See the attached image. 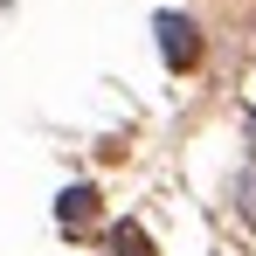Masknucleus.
Wrapping results in <instances>:
<instances>
[{
  "label": "nucleus",
  "instance_id": "nucleus-2",
  "mask_svg": "<svg viewBox=\"0 0 256 256\" xmlns=\"http://www.w3.org/2000/svg\"><path fill=\"white\" fill-rule=\"evenodd\" d=\"M118 250L125 256H152V242H138V228H118Z\"/></svg>",
  "mask_w": 256,
  "mask_h": 256
},
{
  "label": "nucleus",
  "instance_id": "nucleus-1",
  "mask_svg": "<svg viewBox=\"0 0 256 256\" xmlns=\"http://www.w3.org/2000/svg\"><path fill=\"white\" fill-rule=\"evenodd\" d=\"M152 28H160V48H166V62H173V70H187V62H194V21H187V14H160Z\"/></svg>",
  "mask_w": 256,
  "mask_h": 256
}]
</instances>
